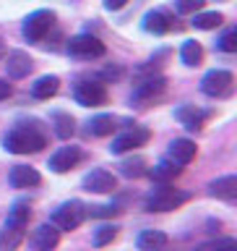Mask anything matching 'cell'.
<instances>
[{
  "instance_id": "cell-1",
  "label": "cell",
  "mask_w": 237,
  "mask_h": 251,
  "mask_svg": "<svg viewBox=\"0 0 237 251\" xmlns=\"http://www.w3.org/2000/svg\"><path fill=\"white\" fill-rule=\"evenodd\" d=\"M3 147L11 154H34L47 147V136L37 123H19L5 133Z\"/></svg>"
},
{
  "instance_id": "cell-2",
  "label": "cell",
  "mask_w": 237,
  "mask_h": 251,
  "mask_svg": "<svg viewBox=\"0 0 237 251\" xmlns=\"http://www.w3.org/2000/svg\"><path fill=\"white\" fill-rule=\"evenodd\" d=\"M29 217H31V209L26 201H16L13 209L8 212V220L3 225V233H0V246L5 251H13L19 243L23 241L26 235V225H29Z\"/></svg>"
},
{
  "instance_id": "cell-3",
  "label": "cell",
  "mask_w": 237,
  "mask_h": 251,
  "mask_svg": "<svg viewBox=\"0 0 237 251\" xmlns=\"http://www.w3.org/2000/svg\"><path fill=\"white\" fill-rule=\"evenodd\" d=\"M188 199H191L188 191H177V188H170L167 183H162L159 188H154L146 196V209L149 212H170V209H177L180 204H185Z\"/></svg>"
},
{
  "instance_id": "cell-4",
  "label": "cell",
  "mask_w": 237,
  "mask_h": 251,
  "mask_svg": "<svg viewBox=\"0 0 237 251\" xmlns=\"http://www.w3.org/2000/svg\"><path fill=\"white\" fill-rule=\"evenodd\" d=\"M107 52V47L102 39L91 37V34H76L68 39V55L70 58H78V60H94V58H102Z\"/></svg>"
},
{
  "instance_id": "cell-5",
  "label": "cell",
  "mask_w": 237,
  "mask_h": 251,
  "mask_svg": "<svg viewBox=\"0 0 237 251\" xmlns=\"http://www.w3.org/2000/svg\"><path fill=\"white\" fill-rule=\"evenodd\" d=\"M84 217H86V207L78 199H70V201H63L52 212V225L58 230H76L84 223Z\"/></svg>"
},
{
  "instance_id": "cell-6",
  "label": "cell",
  "mask_w": 237,
  "mask_h": 251,
  "mask_svg": "<svg viewBox=\"0 0 237 251\" xmlns=\"http://www.w3.org/2000/svg\"><path fill=\"white\" fill-rule=\"evenodd\" d=\"M52 26H55V13L52 11H34L23 19L21 31L29 42H42V39L50 34Z\"/></svg>"
},
{
  "instance_id": "cell-7",
  "label": "cell",
  "mask_w": 237,
  "mask_h": 251,
  "mask_svg": "<svg viewBox=\"0 0 237 251\" xmlns=\"http://www.w3.org/2000/svg\"><path fill=\"white\" fill-rule=\"evenodd\" d=\"M232 84H235V76L230 71L214 68L201 78V92L206 94V97H224V94L232 92Z\"/></svg>"
},
{
  "instance_id": "cell-8",
  "label": "cell",
  "mask_w": 237,
  "mask_h": 251,
  "mask_svg": "<svg viewBox=\"0 0 237 251\" xmlns=\"http://www.w3.org/2000/svg\"><path fill=\"white\" fill-rule=\"evenodd\" d=\"M73 97L78 105L84 107H99L107 102V86L102 81H91V78H86V81H78L76 89H73Z\"/></svg>"
},
{
  "instance_id": "cell-9",
  "label": "cell",
  "mask_w": 237,
  "mask_h": 251,
  "mask_svg": "<svg viewBox=\"0 0 237 251\" xmlns=\"http://www.w3.org/2000/svg\"><path fill=\"white\" fill-rule=\"evenodd\" d=\"M149 136H151V131H149V128H144V126H133L130 131H125V133H120V136L112 139L109 152H112V154L130 152V149H136V147H144L149 141Z\"/></svg>"
},
{
  "instance_id": "cell-10",
  "label": "cell",
  "mask_w": 237,
  "mask_h": 251,
  "mask_svg": "<svg viewBox=\"0 0 237 251\" xmlns=\"http://www.w3.org/2000/svg\"><path fill=\"white\" fill-rule=\"evenodd\" d=\"M84 188L86 191H94V194H109L117 188V178L105 168H94L91 173L84 176Z\"/></svg>"
},
{
  "instance_id": "cell-11",
  "label": "cell",
  "mask_w": 237,
  "mask_h": 251,
  "mask_svg": "<svg viewBox=\"0 0 237 251\" xmlns=\"http://www.w3.org/2000/svg\"><path fill=\"white\" fill-rule=\"evenodd\" d=\"M31 249L34 251H52V249H58V243H60V230L55 225H39L34 233H31Z\"/></svg>"
},
{
  "instance_id": "cell-12",
  "label": "cell",
  "mask_w": 237,
  "mask_h": 251,
  "mask_svg": "<svg viewBox=\"0 0 237 251\" xmlns=\"http://www.w3.org/2000/svg\"><path fill=\"white\" fill-rule=\"evenodd\" d=\"M81 149L78 147H60L58 152L50 157V170L55 173H68L70 168H76L78 162H81Z\"/></svg>"
},
{
  "instance_id": "cell-13",
  "label": "cell",
  "mask_w": 237,
  "mask_h": 251,
  "mask_svg": "<svg viewBox=\"0 0 237 251\" xmlns=\"http://www.w3.org/2000/svg\"><path fill=\"white\" fill-rule=\"evenodd\" d=\"M172 26H175L172 13L162 11V8H154V11H149V13L144 16V29L151 31V34H167Z\"/></svg>"
},
{
  "instance_id": "cell-14",
  "label": "cell",
  "mask_w": 237,
  "mask_h": 251,
  "mask_svg": "<svg viewBox=\"0 0 237 251\" xmlns=\"http://www.w3.org/2000/svg\"><path fill=\"white\" fill-rule=\"evenodd\" d=\"M167 157H170V162H175L177 168H183V165L193 162L195 144H193L191 139H175V141L170 144V149H167Z\"/></svg>"
},
{
  "instance_id": "cell-15",
  "label": "cell",
  "mask_w": 237,
  "mask_h": 251,
  "mask_svg": "<svg viewBox=\"0 0 237 251\" xmlns=\"http://www.w3.org/2000/svg\"><path fill=\"white\" fill-rule=\"evenodd\" d=\"M8 180H11L13 188H34V186H39L42 176L34 168H29V165H16V168H11Z\"/></svg>"
},
{
  "instance_id": "cell-16",
  "label": "cell",
  "mask_w": 237,
  "mask_h": 251,
  "mask_svg": "<svg viewBox=\"0 0 237 251\" xmlns=\"http://www.w3.org/2000/svg\"><path fill=\"white\" fill-rule=\"evenodd\" d=\"M164 86H167V78H162V76H151V78L141 81V84L136 86V89H133V100H136V102H149V100L159 97V94L164 92Z\"/></svg>"
},
{
  "instance_id": "cell-17",
  "label": "cell",
  "mask_w": 237,
  "mask_h": 251,
  "mask_svg": "<svg viewBox=\"0 0 237 251\" xmlns=\"http://www.w3.org/2000/svg\"><path fill=\"white\" fill-rule=\"evenodd\" d=\"M31 68H34V60H31L26 52H21V50L11 52V55H8V60H5V71H8V76H11V78L29 76Z\"/></svg>"
},
{
  "instance_id": "cell-18",
  "label": "cell",
  "mask_w": 237,
  "mask_h": 251,
  "mask_svg": "<svg viewBox=\"0 0 237 251\" xmlns=\"http://www.w3.org/2000/svg\"><path fill=\"white\" fill-rule=\"evenodd\" d=\"M175 118L185 126V128L198 131L201 126H203V121L209 118V113H203V110H198L195 105H180V107L175 110Z\"/></svg>"
},
{
  "instance_id": "cell-19",
  "label": "cell",
  "mask_w": 237,
  "mask_h": 251,
  "mask_svg": "<svg viewBox=\"0 0 237 251\" xmlns=\"http://www.w3.org/2000/svg\"><path fill=\"white\" fill-rule=\"evenodd\" d=\"M209 194L216 196V199H224V201H235V196H237V176H224V178L211 180Z\"/></svg>"
},
{
  "instance_id": "cell-20",
  "label": "cell",
  "mask_w": 237,
  "mask_h": 251,
  "mask_svg": "<svg viewBox=\"0 0 237 251\" xmlns=\"http://www.w3.org/2000/svg\"><path fill=\"white\" fill-rule=\"evenodd\" d=\"M136 243H138L141 251H164V249H167V233H164V230H154V227H151V230H141Z\"/></svg>"
},
{
  "instance_id": "cell-21",
  "label": "cell",
  "mask_w": 237,
  "mask_h": 251,
  "mask_svg": "<svg viewBox=\"0 0 237 251\" xmlns=\"http://www.w3.org/2000/svg\"><path fill=\"white\" fill-rule=\"evenodd\" d=\"M60 89V78L58 76H42L37 78L34 84H31V94H34L37 100H50L52 94H58Z\"/></svg>"
},
{
  "instance_id": "cell-22",
  "label": "cell",
  "mask_w": 237,
  "mask_h": 251,
  "mask_svg": "<svg viewBox=\"0 0 237 251\" xmlns=\"http://www.w3.org/2000/svg\"><path fill=\"white\" fill-rule=\"evenodd\" d=\"M149 176H151V180H156V183H170V180H175L180 176V168L175 162H170V160H164L159 165H154L151 170H146Z\"/></svg>"
},
{
  "instance_id": "cell-23",
  "label": "cell",
  "mask_w": 237,
  "mask_h": 251,
  "mask_svg": "<svg viewBox=\"0 0 237 251\" xmlns=\"http://www.w3.org/2000/svg\"><path fill=\"white\" fill-rule=\"evenodd\" d=\"M180 60H183L185 66H198V63L203 60L201 42H195V39H185L183 47H180Z\"/></svg>"
},
{
  "instance_id": "cell-24",
  "label": "cell",
  "mask_w": 237,
  "mask_h": 251,
  "mask_svg": "<svg viewBox=\"0 0 237 251\" xmlns=\"http://www.w3.org/2000/svg\"><path fill=\"white\" fill-rule=\"evenodd\" d=\"M224 24V16L219 11H203V13H195L193 16V26L195 29H216Z\"/></svg>"
},
{
  "instance_id": "cell-25",
  "label": "cell",
  "mask_w": 237,
  "mask_h": 251,
  "mask_svg": "<svg viewBox=\"0 0 237 251\" xmlns=\"http://www.w3.org/2000/svg\"><path fill=\"white\" fill-rule=\"evenodd\" d=\"M115 131V118L112 115H97L89 121V133L91 136H107Z\"/></svg>"
},
{
  "instance_id": "cell-26",
  "label": "cell",
  "mask_w": 237,
  "mask_h": 251,
  "mask_svg": "<svg viewBox=\"0 0 237 251\" xmlns=\"http://www.w3.org/2000/svg\"><path fill=\"white\" fill-rule=\"evenodd\" d=\"M52 123H55V133H58L60 139H70V136H73L76 121H73V118H70L68 113H55Z\"/></svg>"
},
{
  "instance_id": "cell-27",
  "label": "cell",
  "mask_w": 237,
  "mask_h": 251,
  "mask_svg": "<svg viewBox=\"0 0 237 251\" xmlns=\"http://www.w3.org/2000/svg\"><path fill=\"white\" fill-rule=\"evenodd\" d=\"M117 168H120V173L125 178H141L146 173V162L141 157H130V160H123Z\"/></svg>"
},
{
  "instance_id": "cell-28",
  "label": "cell",
  "mask_w": 237,
  "mask_h": 251,
  "mask_svg": "<svg viewBox=\"0 0 237 251\" xmlns=\"http://www.w3.org/2000/svg\"><path fill=\"white\" fill-rule=\"evenodd\" d=\"M115 235H117V227L115 225H99L97 230H94V246H97V249L107 246V243L115 241Z\"/></svg>"
},
{
  "instance_id": "cell-29",
  "label": "cell",
  "mask_w": 237,
  "mask_h": 251,
  "mask_svg": "<svg viewBox=\"0 0 237 251\" xmlns=\"http://www.w3.org/2000/svg\"><path fill=\"white\" fill-rule=\"evenodd\" d=\"M216 47L222 52H237V29H227L224 34L216 39Z\"/></svg>"
},
{
  "instance_id": "cell-30",
  "label": "cell",
  "mask_w": 237,
  "mask_h": 251,
  "mask_svg": "<svg viewBox=\"0 0 237 251\" xmlns=\"http://www.w3.org/2000/svg\"><path fill=\"white\" fill-rule=\"evenodd\" d=\"M203 3L206 0H175V11L177 13H195V11H201L203 8Z\"/></svg>"
},
{
  "instance_id": "cell-31",
  "label": "cell",
  "mask_w": 237,
  "mask_h": 251,
  "mask_svg": "<svg viewBox=\"0 0 237 251\" xmlns=\"http://www.w3.org/2000/svg\"><path fill=\"white\" fill-rule=\"evenodd\" d=\"M203 251H237V241L235 238H219L209 246H203Z\"/></svg>"
},
{
  "instance_id": "cell-32",
  "label": "cell",
  "mask_w": 237,
  "mask_h": 251,
  "mask_svg": "<svg viewBox=\"0 0 237 251\" xmlns=\"http://www.w3.org/2000/svg\"><path fill=\"white\" fill-rule=\"evenodd\" d=\"M89 212H91V217H115L120 209L112 207V204H102V207H91Z\"/></svg>"
},
{
  "instance_id": "cell-33",
  "label": "cell",
  "mask_w": 237,
  "mask_h": 251,
  "mask_svg": "<svg viewBox=\"0 0 237 251\" xmlns=\"http://www.w3.org/2000/svg\"><path fill=\"white\" fill-rule=\"evenodd\" d=\"M125 3H128V0H105V8L107 11H120Z\"/></svg>"
},
{
  "instance_id": "cell-34",
  "label": "cell",
  "mask_w": 237,
  "mask_h": 251,
  "mask_svg": "<svg viewBox=\"0 0 237 251\" xmlns=\"http://www.w3.org/2000/svg\"><path fill=\"white\" fill-rule=\"evenodd\" d=\"M8 94H11V84H8V81H3V78H0V100H5Z\"/></svg>"
}]
</instances>
